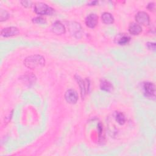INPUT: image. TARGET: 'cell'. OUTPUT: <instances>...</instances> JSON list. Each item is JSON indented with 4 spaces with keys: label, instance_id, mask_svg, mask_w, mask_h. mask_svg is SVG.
<instances>
[{
    "label": "cell",
    "instance_id": "cell-21",
    "mask_svg": "<svg viewBox=\"0 0 156 156\" xmlns=\"http://www.w3.org/2000/svg\"><path fill=\"white\" fill-rule=\"evenodd\" d=\"M98 2V1H93V2H91L89 4H90V5H96Z\"/></svg>",
    "mask_w": 156,
    "mask_h": 156
},
{
    "label": "cell",
    "instance_id": "cell-3",
    "mask_svg": "<svg viewBox=\"0 0 156 156\" xmlns=\"http://www.w3.org/2000/svg\"><path fill=\"white\" fill-rule=\"evenodd\" d=\"M144 95L147 98H154L155 93V85L150 82H146L143 83Z\"/></svg>",
    "mask_w": 156,
    "mask_h": 156
},
{
    "label": "cell",
    "instance_id": "cell-10",
    "mask_svg": "<svg viewBox=\"0 0 156 156\" xmlns=\"http://www.w3.org/2000/svg\"><path fill=\"white\" fill-rule=\"evenodd\" d=\"M130 40V37L126 34H119L115 38V41L120 45L127 44Z\"/></svg>",
    "mask_w": 156,
    "mask_h": 156
},
{
    "label": "cell",
    "instance_id": "cell-2",
    "mask_svg": "<svg viewBox=\"0 0 156 156\" xmlns=\"http://www.w3.org/2000/svg\"><path fill=\"white\" fill-rule=\"evenodd\" d=\"M34 11L40 15H51L54 10L45 3L37 2L34 6Z\"/></svg>",
    "mask_w": 156,
    "mask_h": 156
},
{
    "label": "cell",
    "instance_id": "cell-13",
    "mask_svg": "<svg viewBox=\"0 0 156 156\" xmlns=\"http://www.w3.org/2000/svg\"><path fill=\"white\" fill-rule=\"evenodd\" d=\"M102 21L106 24H110L114 22V18L112 14L108 12H104L101 16Z\"/></svg>",
    "mask_w": 156,
    "mask_h": 156
},
{
    "label": "cell",
    "instance_id": "cell-7",
    "mask_svg": "<svg viewBox=\"0 0 156 156\" xmlns=\"http://www.w3.org/2000/svg\"><path fill=\"white\" fill-rule=\"evenodd\" d=\"M68 28L71 34L77 38H79V35H81V26L79 23L71 22L68 24Z\"/></svg>",
    "mask_w": 156,
    "mask_h": 156
},
{
    "label": "cell",
    "instance_id": "cell-6",
    "mask_svg": "<svg viewBox=\"0 0 156 156\" xmlns=\"http://www.w3.org/2000/svg\"><path fill=\"white\" fill-rule=\"evenodd\" d=\"M65 98L66 101L71 104H75L78 100V94L77 93L72 89L67 90L65 94Z\"/></svg>",
    "mask_w": 156,
    "mask_h": 156
},
{
    "label": "cell",
    "instance_id": "cell-12",
    "mask_svg": "<svg viewBox=\"0 0 156 156\" xmlns=\"http://www.w3.org/2000/svg\"><path fill=\"white\" fill-rule=\"evenodd\" d=\"M142 31V28L140 25L136 23H132L129 26V32L133 35L140 34Z\"/></svg>",
    "mask_w": 156,
    "mask_h": 156
},
{
    "label": "cell",
    "instance_id": "cell-14",
    "mask_svg": "<svg viewBox=\"0 0 156 156\" xmlns=\"http://www.w3.org/2000/svg\"><path fill=\"white\" fill-rule=\"evenodd\" d=\"M100 87L101 89L104 91H110L113 88V85L109 81L105 79H102L101 80Z\"/></svg>",
    "mask_w": 156,
    "mask_h": 156
},
{
    "label": "cell",
    "instance_id": "cell-5",
    "mask_svg": "<svg viewBox=\"0 0 156 156\" xmlns=\"http://www.w3.org/2000/svg\"><path fill=\"white\" fill-rule=\"evenodd\" d=\"M76 77V79L79 85V87L80 88L81 96H82V98H83L88 90L89 80L87 79H86L85 80H83L79 76H77Z\"/></svg>",
    "mask_w": 156,
    "mask_h": 156
},
{
    "label": "cell",
    "instance_id": "cell-18",
    "mask_svg": "<svg viewBox=\"0 0 156 156\" xmlns=\"http://www.w3.org/2000/svg\"><path fill=\"white\" fill-rule=\"evenodd\" d=\"M22 5L25 7H30L32 6V2L30 1H23L21 2Z\"/></svg>",
    "mask_w": 156,
    "mask_h": 156
},
{
    "label": "cell",
    "instance_id": "cell-8",
    "mask_svg": "<svg viewBox=\"0 0 156 156\" xmlns=\"http://www.w3.org/2000/svg\"><path fill=\"white\" fill-rule=\"evenodd\" d=\"M98 16L94 13L88 15L85 18V24L90 28H94L98 24Z\"/></svg>",
    "mask_w": 156,
    "mask_h": 156
},
{
    "label": "cell",
    "instance_id": "cell-16",
    "mask_svg": "<svg viewBox=\"0 0 156 156\" xmlns=\"http://www.w3.org/2000/svg\"><path fill=\"white\" fill-rule=\"evenodd\" d=\"M33 23H35V24H44L46 23V20L45 18L41 17V16H37L34 18H33L32 20Z\"/></svg>",
    "mask_w": 156,
    "mask_h": 156
},
{
    "label": "cell",
    "instance_id": "cell-15",
    "mask_svg": "<svg viewBox=\"0 0 156 156\" xmlns=\"http://www.w3.org/2000/svg\"><path fill=\"white\" fill-rule=\"evenodd\" d=\"M115 119L116 122L120 124V125H123L125 122H126V118L124 114L121 112H117L115 114Z\"/></svg>",
    "mask_w": 156,
    "mask_h": 156
},
{
    "label": "cell",
    "instance_id": "cell-9",
    "mask_svg": "<svg viewBox=\"0 0 156 156\" xmlns=\"http://www.w3.org/2000/svg\"><path fill=\"white\" fill-rule=\"evenodd\" d=\"M19 32L18 29L16 27H8L3 29L1 32V34L2 37H9L18 34Z\"/></svg>",
    "mask_w": 156,
    "mask_h": 156
},
{
    "label": "cell",
    "instance_id": "cell-19",
    "mask_svg": "<svg viewBox=\"0 0 156 156\" xmlns=\"http://www.w3.org/2000/svg\"><path fill=\"white\" fill-rule=\"evenodd\" d=\"M147 47L149 49H152V50H155V43H151V42H148L146 44Z\"/></svg>",
    "mask_w": 156,
    "mask_h": 156
},
{
    "label": "cell",
    "instance_id": "cell-17",
    "mask_svg": "<svg viewBox=\"0 0 156 156\" xmlns=\"http://www.w3.org/2000/svg\"><path fill=\"white\" fill-rule=\"evenodd\" d=\"M9 17V13H7V11L1 9L0 11V18H1V21L6 20Z\"/></svg>",
    "mask_w": 156,
    "mask_h": 156
},
{
    "label": "cell",
    "instance_id": "cell-11",
    "mask_svg": "<svg viewBox=\"0 0 156 156\" xmlns=\"http://www.w3.org/2000/svg\"><path fill=\"white\" fill-rule=\"evenodd\" d=\"M51 30L53 33L57 35H61L65 32V28L60 21H55L52 26Z\"/></svg>",
    "mask_w": 156,
    "mask_h": 156
},
{
    "label": "cell",
    "instance_id": "cell-20",
    "mask_svg": "<svg viewBox=\"0 0 156 156\" xmlns=\"http://www.w3.org/2000/svg\"><path fill=\"white\" fill-rule=\"evenodd\" d=\"M147 7L149 10H153L155 9V4L154 2H150L149 4H148Z\"/></svg>",
    "mask_w": 156,
    "mask_h": 156
},
{
    "label": "cell",
    "instance_id": "cell-4",
    "mask_svg": "<svg viewBox=\"0 0 156 156\" xmlns=\"http://www.w3.org/2000/svg\"><path fill=\"white\" fill-rule=\"evenodd\" d=\"M136 23L139 25L147 26L149 24V16L148 14L144 12H139L135 16Z\"/></svg>",
    "mask_w": 156,
    "mask_h": 156
},
{
    "label": "cell",
    "instance_id": "cell-1",
    "mask_svg": "<svg viewBox=\"0 0 156 156\" xmlns=\"http://www.w3.org/2000/svg\"><path fill=\"white\" fill-rule=\"evenodd\" d=\"M44 58L40 55H32L26 57L24 60V65L30 69L42 67L44 65Z\"/></svg>",
    "mask_w": 156,
    "mask_h": 156
}]
</instances>
